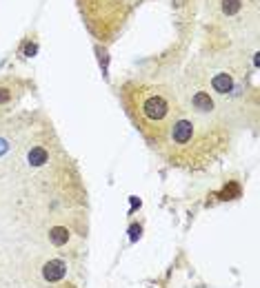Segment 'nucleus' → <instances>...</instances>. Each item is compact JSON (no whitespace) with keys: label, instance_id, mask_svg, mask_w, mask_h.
<instances>
[{"label":"nucleus","instance_id":"1","mask_svg":"<svg viewBox=\"0 0 260 288\" xmlns=\"http://www.w3.org/2000/svg\"><path fill=\"white\" fill-rule=\"evenodd\" d=\"M122 102L134 124L143 131L145 138L154 140L156 144L163 142L172 122L180 113L178 91H173L167 84L134 80L122 89Z\"/></svg>","mask_w":260,"mask_h":288},{"label":"nucleus","instance_id":"2","mask_svg":"<svg viewBox=\"0 0 260 288\" xmlns=\"http://www.w3.org/2000/svg\"><path fill=\"white\" fill-rule=\"evenodd\" d=\"M165 153L176 164L211 162L216 153L227 144V131L223 122L200 120L180 109L178 117L172 122L167 135L163 138Z\"/></svg>","mask_w":260,"mask_h":288},{"label":"nucleus","instance_id":"3","mask_svg":"<svg viewBox=\"0 0 260 288\" xmlns=\"http://www.w3.org/2000/svg\"><path fill=\"white\" fill-rule=\"evenodd\" d=\"M191 71L202 80L207 91L216 98V102L223 109H227V105L245 100L247 96L245 64L231 56H211L209 60H200Z\"/></svg>","mask_w":260,"mask_h":288},{"label":"nucleus","instance_id":"4","mask_svg":"<svg viewBox=\"0 0 260 288\" xmlns=\"http://www.w3.org/2000/svg\"><path fill=\"white\" fill-rule=\"evenodd\" d=\"M209 9L214 20L231 34H247V27L256 29V0H209Z\"/></svg>","mask_w":260,"mask_h":288},{"label":"nucleus","instance_id":"5","mask_svg":"<svg viewBox=\"0 0 260 288\" xmlns=\"http://www.w3.org/2000/svg\"><path fill=\"white\" fill-rule=\"evenodd\" d=\"M11 100V93H9V89L0 87V105H4V102Z\"/></svg>","mask_w":260,"mask_h":288}]
</instances>
